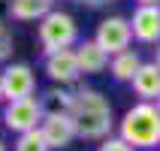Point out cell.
Returning <instances> with one entry per match:
<instances>
[{"instance_id": "obj_21", "label": "cell", "mask_w": 160, "mask_h": 151, "mask_svg": "<svg viewBox=\"0 0 160 151\" xmlns=\"http://www.w3.org/2000/svg\"><path fill=\"white\" fill-rule=\"evenodd\" d=\"M154 63H157V67H160V45H157V48H154Z\"/></svg>"}, {"instance_id": "obj_3", "label": "cell", "mask_w": 160, "mask_h": 151, "mask_svg": "<svg viewBox=\"0 0 160 151\" xmlns=\"http://www.w3.org/2000/svg\"><path fill=\"white\" fill-rule=\"evenodd\" d=\"M36 39L42 45V54H58V52H67V48H76L79 45V24L70 12H61L54 9L36 24Z\"/></svg>"}, {"instance_id": "obj_9", "label": "cell", "mask_w": 160, "mask_h": 151, "mask_svg": "<svg viewBox=\"0 0 160 151\" xmlns=\"http://www.w3.org/2000/svg\"><path fill=\"white\" fill-rule=\"evenodd\" d=\"M42 136L52 151H61V148H70L76 139H79V127L72 121V115H61V118H45L42 121Z\"/></svg>"}, {"instance_id": "obj_18", "label": "cell", "mask_w": 160, "mask_h": 151, "mask_svg": "<svg viewBox=\"0 0 160 151\" xmlns=\"http://www.w3.org/2000/svg\"><path fill=\"white\" fill-rule=\"evenodd\" d=\"M12 18V0H0V24H6Z\"/></svg>"}, {"instance_id": "obj_12", "label": "cell", "mask_w": 160, "mask_h": 151, "mask_svg": "<svg viewBox=\"0 0 160 151\" xmlns=\"http://www.w3.org/2000/svg\"><path fill=\"white\" fill-rule=\"evenodd\" d=\"M76 58H79L82 76H97V73L109 70V63H112V58H109L94 39H85V43L76 45Z\"/></svg>"}, {"instance_id": "obj_8", "label": "cell", "mask_w": 160, "mask_h": 151, "mask_svg": "<svg viewBox=\"0 0 160 151\" xmlns=\"http://www.w3.org/2000/svg\"><path fill=\"white\" fill-rule=\"evenodd\" d=\"M130 27H133V39L145 45H160V6L136 3L130 15Z\"/></svg>"}, {"instance_id": "obj_17", "label": "cell", "mask_w": 160, "mask_h": 151, "mask_svg": "<svg viewBox=\"0 0 160 151\" xmlns=\"http://www.w3.org/2000/svg\"><path fill=\"white\" fill-rule=\"evenodd\" d=\"M97 151H136V148L127 145L121 136H109V139H103V142L97 145Z\"/></svg>"}, {"instance_id": "obj_20", "label": "cell", "mask_w": 160, "mask_h": 151, "mask_svg": "<svg viewBox=\"0 0 160 151\" xmlns=\"http://www.w3.org/2000/svg\"><path fill=\"white\" fill-rule=\"evenodd\" d=\"M136 3H145V6H160V0H136Z\"/></svg>"}, {"instance_id": "obj_24", "label": "cell", "mask_w": 160, "mask_h": 151, "mask_svg": "<svg viewBox=\"0 0 160 151\" xmlns=\"http://www.w3.org/2000/svg\"><path fill=\"white\" fill-rule=\"evenodd\" d=\"M157 109H160V100H157Z\"/></svg>"}, {"instance_id": "obj_5", "label": "cell", "mask_w": 160, "mask_h": 151, "mask_svg": "<svg viewBox=\"0 0 160 151\" xmlns=\"http://www.w3.org/2000/svg\"><path fill=\"white\" fill-rule=\"evenodd\" d=\"M42 121H45V115H42L36 97L18 100V103H6V109H3V127L12 130L15 136H24V133H30V130H39Z\"/></svg>"}, {"instance_id": "obj_14", "label": "cell", "mask_w": 160, "mask_h": 151, "mask_svg": "<svg viewBox=\"0 0 160 151\" xmlns=\"http://www.w3.org/2000/svg\"><path fill=\"white\" fill-rule=\"evenodd\" d=\"M54 0H12V18L15 21H42L48 12H54L52 9Z\"/></svg>"}, {"instance_id": "obj_4", "label": "cell", "mask_w": 160, "mask_h": 151, "mask_svg": "<svg viewBox=\"0 0 160 151\" xmlns=\"http://www.w3.org/2000/svg\"><path fill=\"white\" fill-rule=\"evenodd\" d=\"M94 43L109 54V58H115V54L127 52L130 43H133V27H130V18L124 15H109L103 18L97 24V33H94Z\"/></svg>"}, {"instance_id": "obj_13", "label": "cell", "mask_w": 160, "mask_h": 151, "mask_svg": "<svg viewBox=\"0 0 160 151\" xmlns=\"http://www.w3.org/2000/svg\"><path fill=\"white\" fill-rule=\"evenodd\" d=\"M142 54L136 52V48H127V52H121V54H115V58H112V63H109V76H112V79L115 82H127V85H130V82L136 79V73L142 70Z\"/></svg>"}, {"instance_id": "obj_11", "label": "cell", "mask_w": 160, "mask_h": 151, "mask_svg": "<svg viewBox=\"0 0 160 151\" xmlns=\"http://www.w3.org/2000/svg\"><path fill=\"white\" fill-rule=\"evenodd\" d=\"M130 85H133V94L142 103H157L160 100V67L154 61H145Z\"/></svg>"}, {"instance_id": "obj_2", "label": "cell", "mask_w": 160, "mask_h": 151, "mask_svg": "<svg viewBox=\"0 0 160 151\" xmlns=\"http://www.w3.org/2000/svg\"><path fill=\"white\" fill-rule=\"evenodd\" d=\"M118 136L136 151L160 148V109L157 103H133L118 121Z\"/></svg>"}, {"instance_id": "obj_23", "label": "cell", "mask_w": 160, "mask_h": 151, "mask_svg": "<svg viewBox=\"0 0 160 151\" xmlns=\"http://www.w3.org/2000/svg\"><path fill=\"white\" fill-rule=\"evenodd\" d=\"M0 151H6V142H3V139H0Z\"/></svg>"}, {"instance_id": "obj_15", "label": "cell", "mask_w": 160, "mask_h": 151, "mask_svg": "<svg viewBox=\"0 0 160 151\" xmlns=\"http://www.w3.org/2000/svg\"><path fill=\"white\" fill-rule=\"evenodd\" d=\"M12 151H52V148H48V142H45L42 130H30V133H24V136L15 139Z\"/></svg>"}, {"instance_id": "obj_6", "label": "cell", "mask_w": 160, "mask_h": 151, "mask_svg": "<svg viewBox=\"0 0 160 151\" xmlns=\"http://www.w3.org/2000/svg\"><path fill=\"white\" fill-rule=\"evenodd\" d=\"M0 79H3V94H6V103H18V100H27L36 94V73L30 63H6L0 70Z\"/></svg>"}, {"instance_id": "obj_22", "label": "cell", "mask_w": 160, "mask_h": 151, "mask_svg": "<svg viewBox=\"0 0 160 151\" xmlns=\"http://www.w3.org/2000/svg\"><path fill=\"white\" fill-rule=\"evenodd\" d=\"M3 100H6V94H3V79H0V103H3Z\"/></svg>"}, {"instance_id": "obj_7", "label": "cell", "mask_w": 160, "mask_h": 151, "mask_svg": "<svg viewBox=\"0 0 160 151\" xmlns=\"http://www.w3.org/2000/svg\"><path fill=\"white\" fill-rule=\"evenodd\" d=\"M45 76L52 79V85L72 88V85L82 79V67H79V58H76V48L48 54V58H45Z\"/></svg>"}, {"instance_id": "obj_16", "label": "cell", "mask_w": 160, "mask_h": 151, "mask_svg": "<svg viewBox=\"0 0 160 151\" xmlns=\"http://www.w3.org/2000/svg\"><path fill=\"white\" fill-rule=\"evenodd\" d=\"M12 45H15L12 27H9V24H0V63H9V58H12Z\"/></svg>"}, {"instance_id": "obj_19", "label": "cell", "mask_w": 160, "mask_h": 151, "mask_svg": "<svg viewBox=\"0 0 160 151\" xmlns=\"http://www.w3.org/2000/svg\"><path fill=\"white\" fill-rule=\"evenodd\" d=\"M76 3H82V6H91V9H97V6H109V3H118V0H76Z\"/></svg>"}, {"instance_id": "obj_10", "label": "cell", "mask_w": 160, "mask_h": 151, "mask_svg": "<svg viewBox=\"0 0 160 151\" xmlns=\"http://www.w3.org/2000/svg\"><path fill=\"white\" fill-rule=\"evenodd\" d=\"M39 109H42L45 118H61V115H72L76 109V91L61 88V85H52L39 94Z\"/></svg>"}, {"instance_id": "obj_1", "label": "cell", "mask_w": 160, "mask_h": 151, "mask_svg": "<svg viewBox=\"0 0 160 151\" xmlns=\"http://www.w3.org/2000/svg\"><path fill=\"white\" fill-rule=\"evenodd\" d=\"M72 121L79 127V139L88 142H103L112 136L115 115H112V103L103 91L82 85L76 88V109H72Z\"/></svg>"}]
</instances>
